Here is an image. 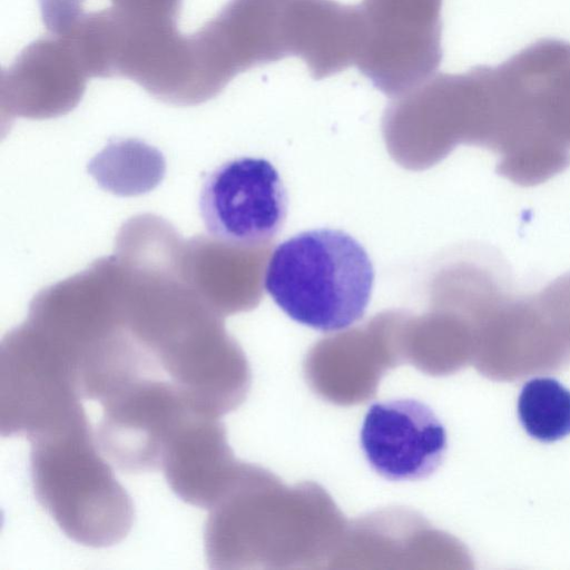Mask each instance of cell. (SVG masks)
<instances>
[{
	"instance_id": "obj_11",
	"label": "cell",
	"mask_w": 570,
	"mask_h": 570,
	"mask_svg": "<svg viewBox=\"0 0 570 570\" xmlns=\"http://www.w3.org/2000/svg\"><path fill=\"white\" fill-rule=\"evenodd\" d=\"M360 441L370 466L390 481L430 476L448 448L443 423L428 404L414 399L373 403Z\"/></svg>"
},
{
	"instance_id": "obj_12",
	"label": "cell",
	"mask_w": 570,
	"mask_h": 570,
	"mask_svg": "<svg viewBox=\"0 0 570 570\" xmlns=\"http://www.w3.org/2000/svg\"><path fill=\"white\" fill-rule=\"evenodd\" d=\"M87 78L70 43L63 38L47 35L28 45L2 70V111L30 118L65 114L81 99Z\"/></svg>"
},
{
	"instance_id": "obj_7",
	"label": "cell",
	"mask_w": 570,
	"mask_h": 570,
	"mask_svg": "<svg viewBox=\"0 0 570 570\" xmlns=\"http://www.w3.org/2000/svg\"><path fill=\"white\" fill-rule=\"evenodd\" d=\"M313 0H230L195 32L225 87L237 73L288 56L307 59Z\"/></svg>"
},
{
	"instance_id": "obj_2",
	"label": "cell",
	"mask_w": 570,
	"mask_h": 570,
	"mask_svg": "<svg viewBox=\"0 0 570 570\" xmlns=\"http://www.w3.org/2000/svg\"><path fill=\"white\" fill-rule=\"evenodd\" d=\"M196 294L150 298L131 331L169 380L197 410L219 416L243 400L247 366L216 313Z\"/></svg>"
},
{
	"instance_id": "obj_4",
	"label": "cell",
	"mask_w": 570,
	"mask_h": 570,
	"mask_svg": "<svg viewBox=\"0 0 570 570\" xmlns=\"http://www.w3.org/2000/svg\"><path fill=\"white\" fill-rule=\"evenodd\" d=\"M500 71L505 169L518 181L542 184L570 166V42L541 39Z\"/></svg>"
},
{
	"instance_id": "obj_8",
	"label": "cell",
	"mask_w": 570,
	"mask_h": 570,
	"mask_svg": "<svg viewBox=\"0 0 570 570\" xmlns=\"http://www.w3.org/2000/svg\"><path fill=\"white\" fill-rule=\"evenodd\" d=\"M67 364L27 325L8 333L0 346L2 436H31L83 410Z\"/></svg>"
},
{
	"instance_id": "obj_9",
	"label": "cell",
	"mask_w": 570,
	"mask_h": 570,
	"mask_svg": "<svg viewBox=\"0 0 570 570\" xmlns=\"http://www.w3.org/2000/svg\"><path fill=\"white\" fill-rule=\"evenodd\" d=\"M212 239L242 248L269 247L287 215V194L267 159L239 157L212 171L199 193Z\"/></svg>"
},
{
	"instance_id": "obj_5",
	"label": "cell",
	"mask_w": 570,
	"mask_h": 570,
	"mask_svg": "<svg viewBox=\"0 0 570 570\" xmlns=\"http://www.w3.org/2000/svg\"><path fill=\"white\" fill-rule=\"evenodd\" d=\"M472 361L493 381L512 382L570 366V273L540 291L508 289L473 326Z\"/></svg>"
},
{
	"instance_id": "obj_1",
	"label": "cell",
	"mask_w": 570,
	"mask_h": 570,
	"mask_svg": "<svg viewBox=\"0 0 570 570\" xmlns=\"http://www.w3.org/2000/svg\"><path fill=\"white\" fill-rule=\"evenodd\" d=\"M29 441L35 495L63 533L91 548L125 539L134 504L102 456L85 410Z\"/></svg>"
},
{
	"instance_id": "obj_15",
	"label": "cell",
	"mask_w": 570,
	"mask_h": 570,
	"mask_svg": "<svg viewBox=\"0 0 570 570\" xmlns=\"http://www.w3.org/2000/svg\"><path fill=\"white\" fill-rule=\"evenodd\" d=\"M125 17L148 22H177L181 0H110Z\"/></svg>"
},
{
	"instance_id": "obj_13",
	"label": "cell",
	"mask_w": 570,
	"mask_h": 570,
	"mask_svg": "<svg viewBox=\"0 0 570 570\" xmlns=\"http://www.w3.org/2000/svg\"><path fill=\"white\" fill-rule=\"evenodd\" d=\"M160 470L173 492L186 503L210 509L242 468L235 464L218 416L188 410L168 436Z\"/></svg>"
},
{
	"instance_id": "obj_3",
	"label": "cell",
	"mask_w": 570,
	"mask_h": 570,
	"mask_svg": "<svg viewBox=\"0 0 570 570\" xmlns=\"http://www.w3.org/2000/svg\"><path fill=\"white\" fill-rule=\"evenodd\" d=\"M263 283L292 320L321 332H335L363 317L373 291L374 268L353 236L341 229L316 228L274 248Z\"/></svg>"
},
{
	"instance_id": "obj_10",
	"label": "cell",
	"mask_w": 570,
	"mask_h": 570,
	"mask_svg": "<svg viewBox=\"0 0 570 570\" xmlns=\"http://www.w3.org/2000/svg\"><path fill=\"white\" fill-rule=\"evenodd\" d=\"M100 404L96 442L111 463L129 473L160 470L168 436L181 416L195 409L169 380L159 376L135 379Z\"/></svg>"
},
{
	"instance_id": "obj_6",
	"label": "cell",
	"mask_w": 570,
	"mask_h": 570,
	"mask_svg": "<svg viewBox=\"0 0 570 570\" xmlns=\"http://www.w3.org/2000/svg\"><path fill=\"white\" fill-rule=\"evenodd\" d=\"M363 37L355 66L399 98L428 81L442 60V0H363Z\"/></svg>"
},
{
	"instance_id": "obj_16",
	"label": "cell",
	"mask_w": 570,
	"mask_h": 570,
	"mask_svg": "<svg viewBox=\"0 0 570 570\" xmlns=\"http://www.w3.org/2000/svg\"><path fill=\"white\" fill-rule=\"evenodd\" d=\"M85 1L39 0L42 21L49 35H65L85 13Z\"/></svg>"
},
{
	"instance_id": "obj_14",
	"label": "cell",
	"mask_w": 570,
	"mask_h": 570,
	"mask_svg": "<svg viewBox=\"0 0 570 570\" xmlns=\"http://www.w3.org/2000/svg\"><path fill=\"white\" fill-rule=\"evenodd\" d=\"M518 416L524 431L540 442L570 434V390L548 376L533 377L521 389Z\"/></svg>"
}]
</instances>
